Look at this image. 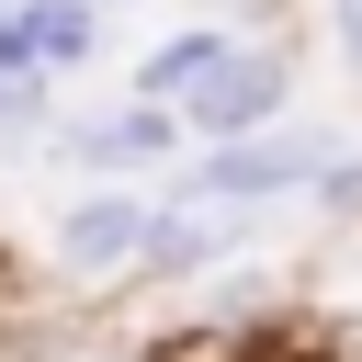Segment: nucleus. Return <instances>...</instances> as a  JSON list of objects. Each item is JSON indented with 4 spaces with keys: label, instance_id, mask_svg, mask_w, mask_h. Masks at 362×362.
Segmentation results:
<instances>
[{
    "label": "nucleus",
    "instance_id": "nucleus-2",
    "mask_svg": "<svg viewBox=\"0 0 362 362\" xmlns=\"http://www.w3.org/2000/svg\"><path fill=\"white\" fill-rule=\"evenodd\" d=\"M283 102H294V45L238 34V45L215 57V79L181 102V124H192L204 147H238V136H272V124H283Z\"/></svg>",
    "mask_w": 362,
    "mask_h": 362
},
{
    "label": "nucleus",
    "instance_id": "nucleus-11",
    "mask_svg": "<svg viewBox=\"0 0 362 362\" xmlns=\"http://www.w3.org/2000/svg\"><path fill=\"white\" fill-rule=\"evenodd\" d=\"M11 11H23V0H0V23H11Z\"/></svg>",
    "mask_w": 362,
    "mask_h": 362
},
{
    "label": "nucleus",
    "instance_id": "nucleus-4",
    "mask_svg": "<svg viewBox=\"0 0 362 362\" xmlns=\"http://www.w3.org/2000/svg\"><path fill=\"white\" fill-rule=\"evenodd\" d=\"M181 136H192L181 113H158V102H113L102 124H68L57 147H68L79 170H158V158H170Z\"/></svg>",
    "mask_w": 362,
    "mask_h": 362
},
{
    "label": "nucleus",
    "instance_id": "nucleus-8",
    "mask_svg": "<svg viewBox=\"0 0 362 362\" xmlns=\"http://www.w3.org/2000/svg\"><path fill=\"white\" fill-rule=\"evenodd\" d=\"M11 79H45V57H34V23H23V11L0 23V90H11Z\"/></svg>",
    "mask_w": 362,
    "mask_h": 362
},
{
    "label": "nucleus",
    "instance_id": "nucleus-5",
    "mask_svg": "<svg viewBox=\"0 0 362 362\" xmlns=\"http://www.w3.org/2000/svg\"><path fill=\"white\" fill-rule=\"evenodd\" d=\"M238 34L226 23H192V34H170V45H147L136 57V79H124V102H158V113H181L204 79H215V57H226Z\"/></svg>",
    "mask_w": 362,
    "mask_h": 362
},
{
    "label": "nucleus",
    "instance_id": "nucleus-10",
    "mask_svg": "<svg viewBox=\"0 0 362 362\" xmlns=\"http://www.w3.org/2000/svg\"><path fill=\"white\" fill-rule=\"evenodd\" d=\"M90 11H124V0H90Z\"/></svg>",
    "mask_w": 362,
    "mask_h": 362
},
{
    "label": "nucleus",
    "instance_id": "nucleus-7",
    "mask_svg": "<svg viewBox=\"0 0 362 362\" xmlns=\"http://www.w3.org/2000/svg\"><path fill=\"white\" fill-rule=\"evenodd\" d=\"M23 23H34V57L45 68H90V45H102V11L90 0H23Z\"/></svg>",
    "mask_w": 362,
    "mask_h": 362
},
{
    "label": "nucleus",
    "instance_id": "nucleus-9",
    "mask_svg": "<svg viewBox=\"0 0 362 362\" xmlns=\"http://www.w3.org/2000/svg\"><path fill=\"white\" fill-rule=\"evenodd\" d=\"M328 34H339V57H351V79H362V0H328Z\"/></svg>",
    "mask_w": 362,
    "mask_h": 362
},
{
    "label": "nucleus",
    "instance_id": "nucleus-6",
    "mask_svg": "<svg viewBox=\"0 0 362 362\" xmlns=\"http://www.w3.org/2000/svg\"><path fill=\"white\" fill-rule=\"evenodd\" d=\"M215 260H238V215H192V204H158V238H147L136 283H192V272H215Z\"/></svg>",
    "mask_w": 362,
    "mask_h": 362
},
{
    "label": "nucleus",
    "instance_id": "nucleus-1",
    "mask_svg": "<svg viewBox=\"0 0 362 362\" xmlns=\"http://www.w3.org/2000/svg\"><path fill=\"white\" fill-rule=\"evenodd\" d=\"M339 170V136L328 124H272V136H238V147H204L181 170V204L192 215H260L283 192H317Z\"/></svg>",
    "mask_w": 362,
    "mask_h": 362
},
{
    "label": "nucleus",
    "instance_id": "nucleus-3",
    "mask_svg": "<svg viewBox=\"0 0 362 362\" xmlns=\"http://www.w3.org/2000/svg\"><path fill=\"white\" fill-rule=\"evenodd\" d=\"M147 238H158V204H136V192H90V204H68L57 215V283H136V260H147Z\"/></svg>",
    "mask_w": 362,
    "mask_h": 362
}]
</instances>
